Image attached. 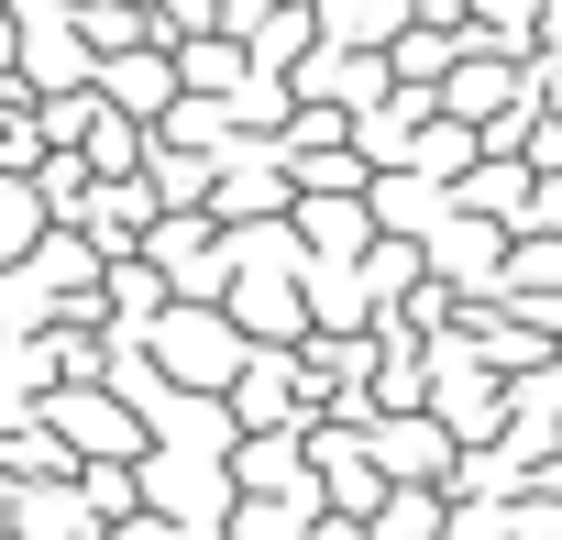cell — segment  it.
I'll return each mask as SVG.
<instances>
[{"label":"cell","mask_w":562,"mask_h":540,"mask_svg":"<svg viewBox=\"0 0 562 540\" xmlns=\"http://www.w3.org/2000/svg\"><path fill=\"white\" fill-rule=\"evenodd\" d=\"M45 419L67 430V452H78V463H133V452H144V408H133L122 386H56V397H45Z\"/></svg>","instance_id":"1"},{"label":"cell","mask_w":562,"mask_h":540,"mask_svg":"<svg viewBox=\"0 0 562 540\" xmlns=\"http://www.w3.org/2000/svg\"><path fill=\"white\" fill-rule=\"evenodd\" d=\"M100 100H111V111H133V122H166V111L188 100V78H177V45H133V56H100Z\"/></svg>","instance_id":"2"},{"label":"cell","mask_w":562,"mask_h":540,"mask_svg":"<svg viewBox=\"0 0 562 540\" xmlns=\"http://www.w3.org/2000/svg\"><path fill=\"white\" fill-rule=\"evenodd\" d=\"M243 45H254V67H265V78H299V56L321 45V0H276V12H265Z\"/></svg>","instance_id":"3"},{"label":"cell","mask_w":562,"mask_h":540,"mask_svg":"<svg viewBox=\"0 0 562 540\" xmlns=\"http://www.w3.org/2000/svg\"><path fill=\"white\" fill-rule=\"evenodd\" d=\"M56 232V199L34 188V177H12L0 166V265H34V243Z\"/></svg>","instance_id":"4"},{"label":"cell","mask_w":562,"mask_h":540,"mask_svg":"<svg viewBox=\"0 0 562 540\" xmlns=\"http://www.w3.org/2000/svg\"><path fill=\"white\" fill-rule=\"evenodd\" d=\"M419 23V0H321V34L331 45H397Z\"/></svg>","instance_id":"5"},{"label":"cell","mask_w":562,"mask_h":540,"mask_svg":"<svg viewBox=\"0 0 562 540\" xmlns=\"http://www.w3.org/2000/svg\"><path fill=\"white\" fill-rule=\"evenodd\" d=\"M232 540H321V529H310V496H243Z\"/></svg>","instance_id":"6"},{"label":"cell","mask_w":562,"mask_h":540,"mask_svg":"<svg viewBox=\"0 0 562 540\" xmlns=\"http://www.w3.org/2000/svg\"><path fill=\"white\" fill-rule=\"evenodd\" d=\"M155 12V34L166 45H199V34H221V0H144Z\"/></svg>","instance_id":"7"},{"label":"cell","mask_w":562,"mask_h":540,"mask_svg":"<svg viewBox=\"0 0 562 540\" xmlns=\"http://www.w3.org/2000/svg\"><path fill=\"white\" fill-rule=\"evenodd\" d=\"M529 232H562V177H540V210H529Z\"/></svg>","instance_id":"8"},{"label":"cell","mask_w":562,"mask_h":540,"mask_svg":"<svg viewBox=\"0 0 562 540\" xmlns=\"http://www.w3.org/2000/svg\"><path fill=\"white\" fill-rule=\"evenodd\" d=\"M100 540H166V518L144 507V518H122V529H100Z\"/></svg>","instance_id":"9"}]
</instances>
